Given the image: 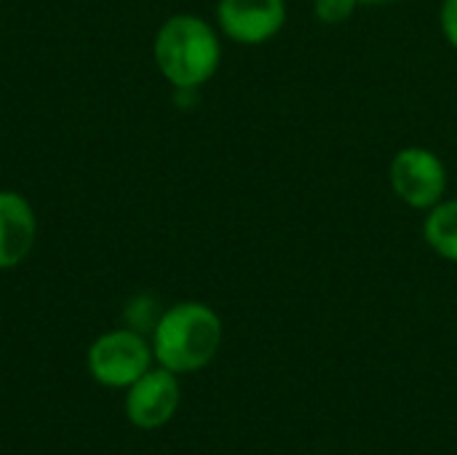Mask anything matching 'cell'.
<instances>
[{"label":"cell","instance_id":"cell-1","mask_svg":"<svg viewBox=\"0 0 457 455\" xmlns=\"http://www.w3.org/2000/svg\"><path fill=\"white\" fill-rule=\"evenodd\" d=\"M150 346L161 367L177 375L198 373L222 346V322L206 303L185 300L158 316Z\"/></svg>","mask_w":457,"mask_h":455},{"label":"cell","instance_id":"cell-2","mask_svg":"<svg viewBox=\"0 0 457 455\" xmlns=\"http://www.w3.org/2000/svg\"><path fill=\"white\" fill-rule=\"evenodd\" d=\"M153 56L161 75L177 91H195L217 72L222 46L209 21L193 13H177L161 24Z\"/></svg>","mask_w":457,"mask_h":455},{"label":"cell","instance_id":"cell-3","mask_svg":"<svg viewBox=\"0 0 457 455\" xmlns=\"http://www.w3.org/2000/svg\"><path fill=\"white\" fill-rule=\"evenodd\" d=\"M153 346L142 333L123 327L99 335L88 349V373L99 386L129 389L153 367Z\"/></svg>","mask_w":457,"mask_h":455},{"label":"cell","instance_id":"cell-4","mask_svg":"<svg viewBox=\"0 0 457 455\" xmlns=\"http://www.w3.org/2000/svg\"><path fill=\"white\" fill-rule=\"evenodd\" d=\"M394 196L412 209H431L447 193V166L428 147H402L388 169Z\"/></svg>","mask_w":457,"mask_h":455},{"label":"cell","instance_id":"cell-5","mask_svg":"<svg viewBox=\"0 0 457 455\" xmlns=\"http://www.w3.org/2000/svg\"><path fill=\"white\" fill-rule=\"evenodd\" d=\"M179 381L177 373L166 367H150L126 389V418L145 432L166 426L179 408Z\"/></svg>","mask_w":457,"mask_h":455},{"label":"cell","instance_id":"cell-6","mask_svg":"<svg viewBox=\"0 0 457 455\" xmlns=\"http://www.w3.org/2000/svg\"><path fill=\"white\" fill-rule=\"evenodd\" d=\"M217 24L230 40L260 46L284 29L287 0H220Z\"/></svg>","mask_w":457,"mask_h":455},{"label":"cell","instance_id":"cell-7","mask_svg":"<svg viewBox=\"0 0 457 455\" xmlns=\"http://www.w3.org/2000/svg\"><path fill=\"white\" fill-rule=\"evenodd\" d=\"M37 239V220L29 201L13 190H0V271L24 263Z\"/></svg>","mask_w":457,"mask_h":455},{"label":"cell","instance_id":"cell-8","mask_svg":"<svg viewBox=\"0 0 457 455\" xmlns=\"http://www.w3.org/2000/svg\"><path fill=\"white\" fill-rule=\"evenodd\" d=\"M426 244L445 260L457 263V198L439 201L428 209L423 223Z\"/></svg>","mask_w":457,"mask_h":455},{"label":"cell","instance_id":"cell-9","mask_svg":"<svg viewBox=\"0 0 457 455\" xmlns=\"http://www.w3.org/2000/svg\"><path fill=\"white\" fill-rule=\"evenodd\" d=\"M359 5V0H313V13L321 24H343L356 13Z\"/></svg>","mask_w":457,"mask_h":455},{"label":"cell","instance_id":"cell-10","mask_svg":"<svg viewBox=\"0 0 457 455\" xmlns=\"http://www.w3.org/2000/svg\"><path fill=\"white\" fill-rule=\"evenodd\" d=\"M439 24H442V32H445L447 43L453 48H457V0H442Z\"/></svg>","mask_w":457,"mask_h":455},{"label":"cell","instance_id":"cell-11","mask_svg":"<svg viewBox=\"0 0 457 455\" xmlns=\"http://www.w3.org/2000/svg\"><path fill=\"white\" fill-rule=\"evenodd\" d=\"M364 5H383V3H394V0H359Z\"/></svg>","mask_w":457,"mask_h":455}]
</instances>
